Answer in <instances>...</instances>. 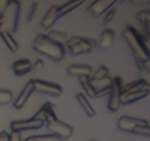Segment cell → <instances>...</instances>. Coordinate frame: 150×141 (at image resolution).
Returning <instances> with one entry per match:
<instances>
[{
	"mask_svg": "<svg viewBox=\"0 0 150 141\" xmlns=\"http://www.w3.org/2000/svg\"><path fill=\"white\" fill-rule=\"evenodd\" d=\"M0 141H9V134L6 131L0 132Z\"/></svg>",
	"mask_w": 150,
	"mask_h": 141,
	"instance_id": "35",
	"label": "cell"
},
{
	"mask_svg": "<svg viewBox=\"0 0 150 141\" xmlns=\"http://www.w3.org/2000/svg\"><path fill=\"white\" fill-rule=\"evenodd\" d=\"M45 122L40 119L35 118L32 117L29 120H14L10 123V129L12 131H22L37 130L42 127Z\"/></svg>",
	"mask_w": 150,
	"mask_h": 141,
	"instance_id": "9",
	"label": "cell"
},
{
	"mask_svg": "<svg viewBox=\"0 0 150 141\" xmlns=\"http://www.w3.org/2000/svg\"><path fill=\"white\" fill-rule=\"evenodd\" d=\"M78 79L86 95L89 98H96V91L90 83L89 76H81Z\"/></svg>",
	"mask_w": 150,
	"mask_h": 141,
	"instance_id": "24",
	"label": "cell"
},
{
	"mask_svg": "<svg viewBox=\"0 0 150 141\" xmlns=\"http://www.w3.org/2000/svg\"><path fill=\"white\" fill-rule=\"evenodd\" d=\"M127 1V0H119V1H120V3H121V4H123V3L126 2Z\"/></svg>",
	"mask_w": 150,
	"mask_h": 141,
	"instance_id": "38",
	"label": "cell"
},
{
	"mask_svg": "<svg viewBox=\"0 0 150 141\" xmlns=\"http://www.w3.org/2000/svg\"><path fill=\"white\" fill-rule=\"evenodd\" d=\"M13 100V94L9 90L0 89V105H7Z\"/></svg>",
	"mask_w": 150,
	"mask_h": 141,
	"instance_id": "27",
	"label": "cell"
},
{
	"mask_svg": "<svg viewBox=\"0 0 150 141\" xmlns=\"http://www.w3.org/2000/svg\"><path fill=\"white\" fill-rule=\"evenodd\" d=\"M38 7H39V4H38V1H32L30 5V8H29V14H28L27 16V20L29 23H32V21H35L37 14H38Z\"/></svg>",
	"mask_w": 150,
	"mask_h": 141,
	"instance_id": "29",
	"label": "cell"
},
{
	"mask_svg": "<svg viewBox=\"0 0 150 141\" xmlns=\"http://www.w3.org/2000/svg\"><path fill=\"white\" fill-rule=\"evenodd\" d=\"M85 1L86 0H70L69 1L66 2L65 4L58 7L60 17H63V16H66L69 13L74 10L75 9L80 7L81 5H82L85 2Z\"/></svg>",
	"mask_w": 150,
	"mask_h": 141,
	"instance_id": "21",
	"label": "cell"
},
{
	"mask_svg": "<svg viewBox=\"0 0 150 141\" xmlns=\"http://www.w3.org/2000/svg\"><path fill=\"white\" fill-rule=\"evenodd\" d=\"M96 39L81 37L78 42L67 48L71 55L79 56L92 51L96 48Z\"/></svg>",
	"mask_w": 150,
	"mask_h": 141,
	"instance_id": "7",
	"label": "cell"
},
{
	"mask_svg": "<svg viewBox=\"0 0 150 141\" xmlns=\"http://www.w3.org/2000/svg\"><path fill=\"white\" fill-rule=\"evenodd\" d=\"M130 1L133 4H146V3H149L150 0H130Z\"/></svg>",
	"mask_w": 150,
	"mask_h": 141,
	"instance_id": "36",
	"label": "cell"
},
{
	"mask_svg": "<svg viewBox=\"0 0 150 141\" xmlns=\"http://www.w3.org/2000/svg\"><path fill=\"white\" fill-rule=\"evenodd\" d=\"M34 92H35V90H34L33 82H32V79H30L26 84V85L23 88L17 98L14 101L13 107L17 110H21V109L23 108Z\"/></svg>",
	"mask_w": 150,
	"mask_h": 141,
	"instance_id": "14",
	"label": "cell"
},
{
	"mask_svg": "<svg viewBox=\"0 0 150 141\" xmlns=\"http://www.w3.org/2000/svg\"><path fill=\"white\" fill-rule=\"evenodd\" d=\"M24 141H62V139L54 134L32 135L26 137Z\"/></svg>",
	"mask_w": 150,
	"mask_h": 141,
	"instance_id": "26",
	"label": "cell"
},
{
	"mask_svg": "<svg viewBox=\"0 0 150 141\" xmlns=\"http://www.w3.org/2000/svg\"><path fill=\"white\" fill-rule=\"evenodd\" d=\"M47 129L51 134L57 135L61 139L66 140L73 135V128L57 118L47 122Z\"/></svg>",
	"mask_w": 150,
	"mask_h": 141,
	"instance_id": "6",
	"label": "cell"
},
{
	"mask_svg": "<svg viewBox=\"0 0 150 141\" xmlns=\"http://www.w3.org/2000/svg\"><path fill=\"white\" fill-rule=\"evenodd\" d=\"M146 90L150 91V85L149 82L145 79H139L136 82H130L125 86L123 85L122 94Z\"/></svg>",
	"mask_w": 150,
	"mask_h": 141,
	"instance_id": "18",
	"label": "cell"
},
{
	"mask_svg": "<svg viewBox=\"0 0 150 141\" xmlns=\"http://www.w3.org/2000/svg\"><path fill=\"white\" fill-rule=\"evenodd\" d=\"M123 82L122 79L119 76L113 78L111 89L108 94V109L111 112H116L121 107L120 97L122 91Z\"/></svg>",
	"mask_w": 150,
	"mask_h": 141,
	"instance_id": "4",
	"label": "cell"
},
{
	"mask_svg": "<svg viewBox=\"0 0 150 141\" xmlns=\"http://www.w3.org/2000/svg\"><path fill=\"white\" fill-rule=\"evenodd\" d=\"M33 118L42 120L44 122H46V123L53 120V119L56 118L57 115L54 113V105H53L52 103L49 102V101L45 103L42 106V107L38 110V113L33 116Z\"/></svg>",
	"mask_w": 150,
	"mask_h": 141,
	"instance_id": "17",
	"label": "cell"
},
{
	"mask_svg": "<svg viewBox=\"0 0 150 141\" xmlns=\"http://www.w3.org/2000/svg\"><path fill=\"white\" fill-rule=\"evenodd\" d=\"M136 19L140 23L143 29V34L147 41L150 40V10H143L136 13Z\"/></svg>",
	"mask_w": 150,
	"mask_h": 141,
	"instance_id": "16",
	"label": "cell"
},
{
	"mask_svg": "<svg viewBox=\"0 0 150 141\" xmlns=\"http://www.w3.org/2000/svg\"><path fill=\"white\" fill-rule=\"evenodd\" d=\"M0 36L11 52H16L18 49V44L13 36V34L6 30L0 31Z\"/></svg>",
	"mask_w": 150,
	"mask_h": 141,
	"instance_id": "23",
	"label": "cell"
},
{
	"mask_svg": "<svg viewBox=\"0 0 150 141\" xmlns=\"http://www.w3.org/2000/svg\"><path fill=\"white\" fill-rule=\"evenodd\" d=\"M122 36L131 50L138 68L144 62L150 60L149 41L134 26L130 24L127 25L122 32Z\"/></svg>",
	"mask_w": 150,
	"mask_h": 141,
	"instance_id": "1",
	"label": "cell"
},
{
	"mask_svg": "<svg viewBox=\"0 0 150 141\" xmlns=\"http://www.w3.org/2000/svg\"><path fill=\"white\" fill-rule=\"evenodd\" d=\"M32 63L28 59H20L13 64V71L16 76H22L29 73L32 68Z\"/></svg>",
	"mask_w": 150,
	"mask_h": 141,
	"instance_id": "20",
	"label": "cell"
},
{
	"mask_svg": "<svg viewBox=\"0 0 150 141\" xmlns=\"http://www.w3.org/2000/svg\"><path fill=\"white\" fill-rule=\"evenodd\" d=\"M89 81L94 89L96 91V98H100L104 95H108L113 82V78L110 75H108L101 79H91L89 77Z\"/></svg>",
	"mask_w": 150,
	"mask_h": 141,
	"instance_id": "11",
	"label": "cell"
},
{
	"mask_svg": "<svg viewBox=\"0 0 150 141\" xmlns=\"http://www.w3.org/2000/svg\"><path fill=\"white\" fill-rule=\"evenodd\" d=\"M76 98L77 99L78 102L79 103V104L81 106L83 111L88 115V117L92 118L93 116L95 115V113H95V110H94L92 106L91 105L89 101L86 98V95L83 93H78L76 95Z\"/></svg>",
	"mask_w": 150,
	"mask_h": 141,
	"instance_id": "22",
	"label": "cell"
},
{
	"mask_svg": "<svg viewBox=\"0 0 150 141\" xmlns=\"http://www.w3.org/2000/svg\"><path fill=\"white\" fill-rule=\"evenodd\" d=\"M13 0H0V15L2 14Z\"/></svg>",
	"mask_w": 150,
	"mask_h": 141,
	"instance_id": "34",
	"label": "cell"
},
{
	"mask_svg": "<svg viewBox=\"0 0 150 141\" xmlns=\"http://www.w3.org/2000/svg\"><path fill=\"white\" fill-rule=\"evenodd\" d=\"M119 0H95L88 6V13L94 18H99L106 13Z\"/></svg>",
	"mask_w": 150,
	"mask_h": 141,
	"instance_id": "8",
	"label": "cell"
},
{
	"mask_svg": "<svg viewBox=\"0 0 150 141\" xmlns=\"http://www.w3.org/2000/svg\"><path fill=\"white\" fill-rule=\"evenodd\" d=\"M148 124L149 122L145 119L127 115L121 116L117 121V126L120 131L130 133H133V131L137 126Z\"/></svg>",
	"mask_w": 150,
	"mask_h": 141,
	"instance_id": "10",
	"label": "cell"
},
{
	"mask_svg": "<svg viewBox=\"0 0 150 141\" xmlns=\"http://www.w3.org/2000/svg\"><path fill=\"white\" fill-rule=\"evenodd\" d=\"M108 75H109V70H108V68L105 67V66H100L95 72H93L90 78L95 79H101V78L108 76Z\"/></svg>",
	"mask_w": 150,
	"mask_h": 141,
	"instance_id": "28",
	"label": "cell"
},
{
	"mask_svg": "<svg viewBox=\"0 0 150 141\" xmlns=\"http://www.w3.org/2000/svg\"><path fill=\"white\" fill-rule=\"evenodd\" d=\"M133 134H136L142 136H150V126L148 125H139L137 126L133 131Z\"/></svg>",
	"mask_w": 150,
	"mask_h": 141,
	"instance_id": "30",
	"label": "cell"
},
{
	"mask_svg": "<svg viewBox=\"0 0 150 141\" xmlns=\"http://www.w3.org/2000/svg\"><path fill=\"white\" fill-rule=\"evenodd\" d=\"M9 141H22L21 132L18 131H12L9 134Z\"/></svg>",
	"mask_w": 150,
	"mask_h": 141,
	"instance_id": "33",
	"label": "cell"
},
{
	"mask_svg": "<svg viewBox=\"0 0 150 141\" xmlns=\"http://www.w3.org/2000/svg\"><path fill=\"white\" fill-rule=\"evenodd\" d=\"M58 7L59 6L55 4L51 6L41 20L40 24L45 30H49L51 29L57 23V21L61 18L59 13Z\"/></svg>",
	"mask_w": 150,
	"mask_h": 141,
	"instance_id": "13",
	"label": "cell"
},
{
	"mask_svg": "<svg viewBox=\"0 0 150 141\" xmlns=\"http://www.w3.org/2000/svg\"><path fill=\"white\" fill-rule=\"evenodd\" d=\"M32 46L34 51L56 63L62 60L65 55L64 46L51 40L46 34H38L34 38Z\"/></svg>",
	"mask_w": 150,
	"mask_h": 141,
	"instance_id": "2",
	"label": "cell"
},
{
	"mask_svg": "<svg viewBox=\"0 0 150 141\" xmlns=\"http://www.w3.org/2000/svg\"><path fill=\"white\" fill-rule=\"evenodd\" d=\"M116 13H117V9L116 8H113L112 7L110 10H108L105 13V16L103 18V24H109L114 19V18L115 17Z\"/></svg>",
	"mask_w": 150,
	"mask_h": 141,
	"instance_id": "31",
	"label": "cell"
},
{
	"mask_svg": "<svg viewBox=\"0 0 150 141\" xmlns=\"http://www.w3.org/2000/svg\"><path fill=\"white\" fill-rule=\"evenodd\" d=\"M47 36L55 42L61 43L64 46L66 41L68 39V35L66 32L62 31L56 30V29H51L46 34Z\"/></svg>",
	"mask_w": 150,
	"mask_h": 141,
	"instance_id": "25",
	"label": "cell"
},
{
	"mask_svg": "<svg viewBox=\"0 0 150 141\" xmlns=\"http://www.w3.org/2000/svg\"><path fill=\"white\" fill-rule=\"evenodd\" d=\"M3 21H4V19H3L2 15H0V31H1V29H2Z\"/></svg>",
	"mask_w": 150,
	"mask_h": 141,
	"instance_id": "37",
	"label": "cell"
},
{
	"mask_svg": "<svg viewBox=\"0 0 150 141\" xmlns=\"http://www.w3.org/2000/svg\"><path fill=\"white\" fill-rule=\"evenodd\" d=\"M32 82L35 92L52 97H59L62 94V88L57 83L38 79H32Z\"/></svg>",
	"mask_w": 150,
	"mask_h": 141,
	"instance_id": "5",
	"label": "cell"
},
{
	"mask_svg": "<svg viewBox=\"0 0 150 141\" xmlns=\"http://www.w3.org/2000/svg\"><path fill=\"white\" fill-rule=\"evenodd\" d=\"M115 41V32L112 29L106 28L96 40V47L103 51H107L113 47Z\"/></svg>",
	"mask_w": 150,
	"mask_h": 141,
	"instance_id": "12",
	"label": "cell"
},
{
	"mask_svg": "<svg viewBox=\"0 0 150 141\" xmlns=\"http://www.w3.org/2000/svg\"><path fill=\"white\" fill-rule=\"evenodd\" d=\"M21 4L19 0H13L7 8L2 13L3 26L1 31L6 30L11 34L17 32L20 19Z\"/></svg>",
	"mask_w": 150,
	"mask_h": 141,
	"instance_id": "3",
	"label": "cell"
},
{
	"mask_svg": "<svg viewBox=\"0 0 150 141\" xmlns=\"http://www.w3.org/2000/svg\"><path fill=\"white\" fill-rule=\"evenodd\" d=\"M150 91H140V92L129 93L122 94L120 97V102L121 105H128V104H133L138 101L144 99L149 96Z\"/></svg>",
	"mask_w": 150,
	"mask_h": 141,
	"instance_id": "19",
	"label": "cell"
},
{
	"mask_svg": "<svg viewBox=\"0 0 150 141\" xmlns=\"http://www.w3.org/2000/svg\"><path fill=\"white\" fill-rule=\"evenodd\" d=\"M45 66V63L41 59H38L32 65V68H31L30 72L33 73H38Z\"/></svg>",
	"mask_w": 150,
	"mask_h": 141,
	"instance_id": "32",
	"label": "cell"
},
{
	"mask_svg": "<svg viewBox=\"0 0 150 141\" xmlns=\"http://www.w3.org/2000/svg\"><path fill=\"white\" fill-rule=\"evenodd\" d=\"M67 73L73 77L89 76L93 73V69L89 65L86 64H71L67 68Z\"/></svg>",
	"mask_w": 150,
	"mask_h": 141,
	"instance_id": "15",
	"label": "cell"
}]
</instances>
